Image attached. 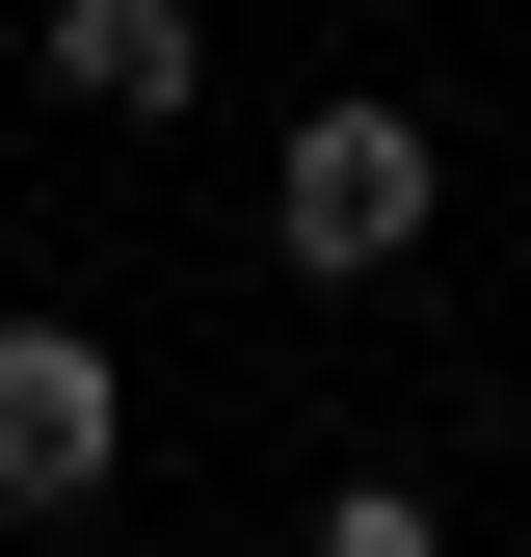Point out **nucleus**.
I'll return each mask as SVG.
<instances>
[{"label": "nucleus", "mask_w": 531, "mask_h": 557, "mask_svg": "<svg viewBox=\"0 0 531 557\" xmlns=\"http://www.w3.org/2000/svg\"><path fill=\"white\" fill-rule=\"evenodd\" d=\"M266 213H293V265H398L425 239V107H293Z\"/></svg>", "instance_id": "obj_1"}, {"label": "nucleus", "mask_w": 531, "mask_h": 557, "mask_svg": "<svg viewBox=\"0 0 531 557\" xmlns=\"http://www.w3.org/2000/svg\"><path fill=\"white\" fill-rule=\"evenodd\" d=\"M107 451H133L107 345L81 319H0V505H107Z\"/></svg>", "instance_id": "obj_2"}, {"label": "nucleus", "mask_w": 531, "mask_h": 557, "mask_svg": "<svg viewBox=\"0 0 531 557\" xmlns=\"http://www.w3.org/2000/svg\"><path fill=\"white\" fill-rule=\"evenodd\" d=\"M186 81H213V27H186V0H53V107H107V133H160Z\"/></svg>", "instance_id": "obj_3"}, {"label": "nucleus", "mask_w": 531, "mask_h": 557, "mask_svg": "<svg viewBox=\"0 0 531 557\" xmlns=\"http://www.w3.org/2000/svg\"><path fill=\"white\" fill-rule=\"evenodd\" d=\"M293 557H452V531H425V505H398V478H346V505H319Z\"/></svg>", "instance_id": "obj_4"}]
</instances>
